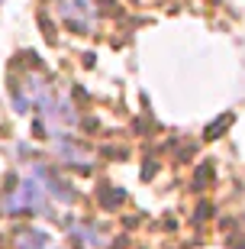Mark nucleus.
I'll list each match as a JSON object with an SVG mask.
<instances>
[{"label":"nucleus","instance_id":"1","mask_svg":"<svg viewBox=\"0 0 245 249\" xmlns=\"http://www.w3.org/2000/svg\"><path fill=\"white\" fill-rule=\"evenodd\" d=\"M3 211L7 213H36V217H52V204H49L46 188L36 178H23L19 185H13L3 197Z\"/></svg>","mask_w":245,"mask_h":249},{"label":"nucleus","instance_id":"2","mask_svg":"<svg viewBox=\"0 0 245 249\" xmlns=\"http://www.w3.org/2000/svg\"><path fill=\"white\" fill-rule=\"evenodd\" d=\"M58 13H62L65 26L74 29V33H91L94 23H97V7L91 0H62Z\"/></svg>","mask_w":245,"mask_h":249},{"label":"nucleus","instance_id":"3","mask_svg":"<svg viewBox=\"0 0 245 249\" xmlns=\"http://www.w3.org/2000/svg\"><path fill=\"white\" fill-rule=\"evenodd\" d=\"M55 149H58V156L68 162V165H78V168H91L94 156H91V149L81 146V142H74L71 136H58L55 139Z\"/></svg>","mask_w":245,"mask_h":249},{"label":"nucleus","instance_id":"4","mask_svg":"<svg viewBox=\"0 0 245 249\" xmlns=\"http://www.w3.org/2000/svg\"><path fill=\"white\" fill-rule=\"evenodd\" d=\"M16 249H58V240L46 230H19Z\"/></svg>","mask_w":245,"mask_h":249},{"label":"nucleus","instance_id":"5","mask_svg":"<svg viewBox=\"0 0 245 249\" xmlns=\"http://www.w3.org/2000/svg\"><path fill=\"white\" fill-rule=\"evenodd\" d=\"M74 236L87 246H107V233L103 230H94V227H74Z\"/></svg>","mask_w":245,"mask_h":249}]
</instances>
